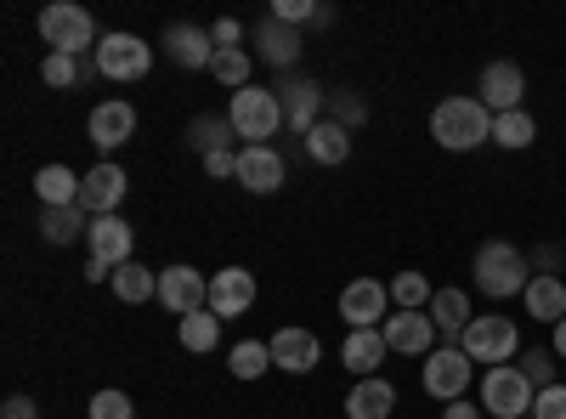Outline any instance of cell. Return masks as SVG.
Here are the masks:
<instances>
[{
	"label": "cell",
	"instance_id": "cell-1",
	"mask_svg": "<svg viewBox=\"0 0 566 419\" xmlns=\"http://www.w3.org/2000/svg\"><path fill=\"white\" fill-rule=\"evenodd\" d=\"M431 136L448 154H470V148L493 143V114L482 108V97H442L431 108Z\"/></svg>",
	"mask_w": 566,
	"mask_h": 419
},
{
	"label": "cell",
	"instance_id": "cell-2",
	"mask_svg": "<svg viewBox=\"0 0 566 419\" xmlns=\"http://www.w3.org/2000/svg\"><path fill=\"white\" fill-rule=\"evenodd\" d=\"M527 284H533V261H527L522 250H515V244L488 239V244L476 250V290H482L488 301L527 295Z\"/></svg>",
	"mask_w": 566,
	"mask_h": 419
},
{
	"label": "cell",
	"instance_id": "cell-3",
	"mask_svg": "<svg viewBox=\"0 0 566 419\" xmlns=\"http://www.w3.org/2000/svg\"><path fill=\"white\" fill-rule=\"evenodd\" d=\"M227 119H232V136H244V148H272V136L283 130V108H277V97H272V85L232 91Z\"/></svg>",
	"mask_w": 566,
	"mask_h": 419
},
{
	"label": "cell",
	"instance_id": "cell-4",
	"mask_svg": "<svg viewBox=\"0 0 566 419\" xmlns=\"http://www.w3.org/2000/svg\"><path fill=\"white\" fill-rule=\"evenodd\" d=\"M40 40L52 45V52L63 57H80V52H97V23H91L85 7H74V0H52V7H40Z\"/></svg>",
	"mask_w": 566,
	"mask_h": 419
},
{
	"label": "cell",
	"instance_id": "cell-5",
	"mask_svg": "<svg viewBox=\"0 0 566 419\" xmlns=\"http://www.w3.org/2000/svg\"><path fill=\"white\" fill-rule=\"evenodd\" d=\"M459 352H464L470 363L499 368V363H510L515 352H522V329H515V317H499V312L470 317V329L459 335Z\"/></svg>",
	"mask_w": 566,
	"mask_h": 419
},
{
	"label": "cell",
	"instance_id": "cell-6",
	"mask_svg": "<svg viewBox=\"0 0 566 419\" xmlns=\"http://www.w3.org/2000/svg\"><path fill=\"white\" fill-rule=\"evenodd\" d=\"M533 380L522 375L515 363H499V368H488L482 375V413H493V419H527L533 413Z\"/></svg>",
	"mask_w": 566,
	"mask_h": 419
},
{
	"label": "cell",
	"instance_id": "cell-7",
	"mask_svg": "<svg viewBox=\"0 0 566 419\" xmlns=\"http://www.w3.org/2000/svg\"><path fill=\"white\" fill-rule=\"evenodd\" d=\"M272 97H277V108H283V125H290L301 143H306V130L323 119V85H317L312 74H277V80H272Z\"/></svg>",
	"mask_w": 566,
	"mask_h": 419
},
{
	"label": "cell",
	"instance_id": "cell-8",
	"mask_svg": "<svg viewBox=\"0 0 566 419\" xmlns=\"http://www.w3.org/2000/svg\"><path fill=\"white\" fill-rule=\"evenodd\" d=\"M419 380H424V391H431L437 402H459L470 391V380H476V363H470L459 346H437L431 357H424Z\"/></svg>",
	"mask_w": 566,
	"mask_h": 419
},
{
	"label": "cell",
	"instance_id": "cell-9",
	"mask_svg": "<svg viewBox=\"0 0 566 419\" xmlns=\"http://www.w3.org/2000/svg\"><path fill=\"white\" fill-rule=\"evenodd\" d=\"M148 69H154V45L142 34H130V29L103 34V45H97V74L103 80H142Z\"/></svg>",
	"mask_w": 566,
	"mask_h": 419
},
{
	"label": "cell",
	"instance_id": "cell-10",
	"mask_svg": "<svg viewBox=\"0 0 566 419\" xmlns=\"http://www.w3.org/2000/svg\"><path fill=\"white\" fill-rule=\"evenodd\" d=\"M391 284H380V277H352V284L340 290V317L346 329H380V323L391 317Z\"/></svg>",
	"mask_w": 566,
	"mask_h": 419
},
{
	"label": "cell",
	"instance_id": "cell-11",
	"mask_svg": "<svg viewBox=\"0 0 566 419\" xmlns=\"http://www.w3.org/2000/svg\"><path fill=\"white\" fill-rule=\"evenodd\" d=\"M159 306L176 317H193L210 306V277L199 266H165L159 272Z\"/></svg>",
	"mask_w": 566,
	"mask_h": 419
},
{
	"label": "cell",
	"instance_id": "cell-12",
	"mask_svg": "<svg viewBox=\"0 0 566 419\" xmlns=\"http://www.w3.org/2000/svg\"><path fill=\"white\" fill-rule=\"evenodd\" d=\"M125 188H130L125 165H114V159L91 165L85 181H80V210H85V216H114V210L125 205Z\"/></svg>",
	"mask_w": 566,
	"mask_h": 419
},
{
	"label": "cell",
	"instance_id": "cell-13",
	"mask_svg": "<svg viewBox=\"0 0 566 419\" xmlns=\"http://www.w3.org/2000/svg\"><path fill=\"white\" fill-rule=\"evenodd\" d=\"M522 97H527V74H522V63L499 57V63L482 69V108H488L493 119H499V114H515V108H522Z\"/></svg>",
	"mask_w": 566,
	"mask_h": 419
},
{
	"label": "cell",
	"instance_id": "cell-14",
	"mask_svg": "<svg viewBox=\"0 0 566 419\" xmlns=\"http://www.w3.org/2000/svg\"><path fill=\"white\" fill-rule=\"evenodd\" d=\"M85 250H91V261H103L108 272H119V266H130L136 255V239H130V227L119 221V216H91V232H85Z\"/></svg>",
	"mask_w": 566,
	"mask_h": 419
},
{
	"label": "cell",
	"instance_id": "cell-15",
	"mask_svg": "<svg viewBox=\"0 0 566 419\" xmlns=\"http://www.w3.org/2000/svg\"><path fill=\"white\" fill-rule=\"evenodd\" d=\"M255 272H244V266H221L216 277H210V312L227 323V317H244L250 306H255Z\"/></svg>",
	"mask_w": 566,
	"mask_h": 419
},
{
	"label": "cell",
	"instance_id": "cell-16",
	"mask_svg": "<svg viewBox=\"0 0 566 419\" xmlns=\"http://www.w3.org/2000/svg\"><path fill=\"white\" fill-rule=\"evenodd\" d=\"M380 329H386V346L402 352V357H431V352H437V323H431V312H397V317L380 323Z\"/></svg>",
	"mask_w": 566,
	"mask_h": 419
},
{
	"label": "cell",
	"instance_id": "cell-17",
	"mask_svg": "<svg viewBox=\"0 0 566 419\" xmlns=\"http://www.w3.org/2000/svg\"><path fill=\"white\" fill-rule=\"evenodd\" d=\"M283 176H290V165H283V154L277 148H239V188H250V193H277L283 188Z\"/></svg>",
	"mask_w": 566,
	"mask_h": 419
},
{
	"label": "cell",
	"instance_id": "cell-18",
	"mask_svg": "<svg viewBox=\"0 0 566 419\" xmlns=\"http://www.w3.org/2000/svg\"><path fill=\"white\" fill-rule=\"evenodd\" d=\"M130 136H136V108H130L125 97H108V103L91 108V143H97L103 154L125 148Z\"/></svg>",
	"mask_w": 566,
	"mask_h": 419
},
{
	"label": "cell",
	"instance_id": "cell-19",
	"mask_svg": "<svg viewBox=\"0 0 566 419\" xmlns=\"http://www.w3.org/2000/svg\"><path fill=\"white\" fill-rule=\"evenodd\" d=\"M266 346H272V368H283V375H312L317 357H323L312 329H277Z\"/></svg>",
	"mask_w": 566,
	"mask_h": 419
},
{
	"label": "cell",
	"instance_id": "cell-20",
	"mask_svg": "<svg viewBox=\"0 0 566 419\" xmlns=\"http://www.w3.org/2000/svg\"><path fill=\"white\" fill-rule=\"evenodd\" d=\"M255 45H261V57H266L277 74H295V63H301V52H306V34H301L295 23L266 18V23H261V34H255Z\"/></svg>",
	"mask_w": 566,
	"mask_h": 419
},
{
	"label": "cell",
	"instance_id": "cell-21",
	"mask_svg": "<svg viewBox=\"0 0 566 419\" xmlns=\"http://www.w3.org/2000/svg\"><path fill=\"white\" fill-rule=\"evenodd\" d=\"M165 52H170L176 69H210L216 63V40L199 23H170L165 29Z\"/></svg>",
	"mask_w": 566,
	"mask_h": 419
},
{
	"label": "cell",
	"instance_id": "cell-22",
	"mask_svg": "<svg viewBox=\"0 0 566 419\" xmlns=\"http://www.w3.org/2000/svg\"><path fill=\"white\" fill-rule=\"evenodd\" d=\"M391 357L386 346V329H346V346H340V363L352 368V375H380V363Z\"/></svg>",
	"mask_w": 566,
	"mask_h": 419
},
{
	"label": "cell",
	"instance_id": "cell-23",
	"mask_svg": "<svg viewBox=\"0 0 566 419\" xmlns=\"http://www.w3.org/2000/svg\"><path fill=\"white\" fill-rule=\"evenodd\" d=\"M346 413H352V419H391V413H397V386L380 380V375L357 380L352 397H346Z\"/></svg>",
	"mask_w": 566,
	"mask_h": 419
},
{
	"label": "cell",
	"instance_id": "cell-24",
	"mask_svg": "<svg viewBox=\"0 0 566 419\" xmlns=\"http://www.w3.org/2000/svg\"><path fill=\"white\" fill-rule=\"evenodd\" d=\"M424 312H431V323H437L442 346H448V341H459V335L470 329V317H476V312H470V295H464V290H437Z\"/></svg>",
	"mask_w": 566,
	"mask_h": 419
},
{
	"label": "cell",
	"instance_id": "cell-25",
	"mask_svg": "<svg viewBox=\"0 0 566 419\" xmlns=\"http://www.w3.org/2000/svg\"><path fill=\"white\" fill-rule=\"evenodd\" d=\"M80 181H85V176H74L69 165H40V170H34V199H40L45 210L80 205Z\"/></svg>",
	"mask_w": 566,
	"mask_h": 419
},
{
	"label": "cell",
	"instance_id": "cell-26",
	"mask_svg": "<svg viewBox=\"0 0 566 419\" xmlns=\"http://www.w3.org/2000/svg\"><path fill=\"white\" fill-rule=\"evenodd\" d=\"M522 301H527V317L533 323H549V329L566 317V284H560V277H549V272H533V284H527Z\"/></svg>",
	"mask_w": 566,
	"mask_h": 419
},
{
	"label": "cell",
	"instance_id": "cell-27",
	"mask_svg": "<svg viewBox=\"0 0 566 419\" xmlns=\"http://www.w3.org/2000/svg\"><path fill=\"white\" fill-rule=\"evenodd\" d=\"M306 154H312L317 165H346V159H352V130L335 125V119H317V125L306 130Z\"/></svg>",
	"mask_w": 566,
	"mask_h": 419
},
{
	"label": "cell",
	"instance_id": "cell-28",
	"mask_svg": "<svg viewBox=\"0 0 566 419\" xmlns=\"http://www.w3.org/2000/svg\"><path fill=\"white\" fill-rule=\"evenodd\" d=\"M80 232H91V216L80 205H63V210H40V239L45 244H74Z\"/></svg>",
	"mask_w": 566,
	"mask_h": 419
},
{
	"label": "cell",
	"instance_id": "cell-29",
	"mask_svg": "<svg viewBox=\"0 0 566 419\" xmlns=\"http://www.w3.org/2000/svg\"><path fill=\"white\" fill-rule=\"evenodd\" d=\"M114 295H119L125 306H142V301H159V272H148V266H142V261L119 266V272H114Z\"/></svg>",
	"mask_w": 566,
	"mask_h": 419
},
{
	"label": "cell",
	"instance_id": "cell-30",
	"mask_svg": "<svg viewBox=\"0 0 566 419\" xmlns=\"http://www.w3.org/2000/svg\"><path fill=\"white\" fill-rule=\"evenodd\" d=\"M493 143L510 148V154H515V148H533V143H538V119H533L527 108L499 114V119H493Z\"/></svg>",
	"mask_w": 566,
	"mask_h": 419
},
{
	"label": "cell",
	"instance_id": "cell-31",
	"mask_svg": "<svg viewBox=\"0 0 566 419\" xmlns=\"http://www.w3.org/2000/svg\"><path fill=\"white\" fill-rule=\"evenodd\" d=\"M187 143L199 148V159L216 154V148H232V119L227 114H199L193 125H187Z\"/></svg>",
	"mask_w": 566,
	"mask_h": 419
},
{
	"label": "cell",
	"instance_id": "cell-32",
	"mask_svg": "<svg viewBox=\"0 0 566 419\" xmlns=\"http://www.w3.org/2000/svg\"><path fill=\"white\" fill-rule=\"evenodd\" d=\"M181 346L187 352H216V341H221V317L205 306V312H193V317H181Z\"/></svg>",
	"mask_w": 566,
	"mask_h": 419
},
{
	"label": "cell",
	"instance_id": "cell-33",
	"mask_svg": "<svg viewBox=\"0 0 566 419\" xmlns=\"http://www.w3.org/2000/svg\"><path fill=\"white\" fill-rule=\"evenodd\" d=\"M431 277H424V272H397L391 277V301H397V312H424V306H431Z\"/></svg>",
	"mask_w": 566,
	"mask_h": 419
},
{
	"label": "cell",
	"instance_id": "cell-34",
	"mask_svg": "<svg viewBox=\"0 0 566 419\" xmlns=\"http://www.w3.org/2000/svg\"><path fill=\"white\" fill-rule=\"evenodd\" d=\"M227 368H232L239 380H261L266 368H272V346H261V341H239V346L227 352Z\"/></svg>",
	"mask_w": 566,
	"mask_h": 419
},
{
	"label": "cell",
	"instance_id": "cell-35",
	"mask_svg": "<svg viewBox=\"0 0 566 419\" xmlns=\"http://www.w3.org/2000/svg\"><path fill=\"white\" fill-rule=\"evenodd\" d=\"M210 74H216L221 85H232V91H244V85H255V63H250V52H244V45H232V52H216Z\"/></svg>",
	"mask_w": 566,
	"mask_h": 419
},
{
	"label": "cell",
	"instance_id": "cell-36",
	"mask_svg": "<svg viewBox=\"0 0 566 419\" xmlns=\"http://www.w3.org/2000/svg\"><path fill=\"white\" fill-rule=\"evenodd\" d=\"M40 80L52 85V91H74V85L85 80V63H80V57H63V52H52V57L40 63Z\"/></svg>",
	"mask_w": 566,
	"mask_h": 419
},
{
	"label": "cell",
	"instance_id": "cell-37",
	"mask_svg": "<svg viewBox=\"0 0 566 419\" xmlns=\"http://www.w3.org/2000/svg\"><path fill=\"white\" fill-rule=\"evenodd\" d=\"M515 368H522V375L533 380V391H549V386H560V380H555V352H538V346H533V352H527L522 363H515Z\"/></svg>",
	"mask_w": 566,
	"mask_h": 419
},
{
	"label": "cell",
	"instance_id": "cell-38",
	"mask_svg": "<svg viewBox=\"0 0 566 419\" xmlns=\"http://www.w3.org/2000/svg\"><path fill=\"white\" fill-rule=\"evenodd\" d=\"M85 413H91V419H136V402H130L125 391H97Z\"/></svg>",
	"mask_w": 566,
	"mask_h": 419
},
{
	"label": "cell",
	"instance_id": "cell-39",
	"mask_svg": "<svg viewBox=\"0 0 566 419\" xmlns=\"http://www.w3.org/2000/svg\"><path fill=\"white\" fill-rule=\"evenodd\" d=\"M328 119H335V125H346V130H352V125H363V119H368V103L357 97V91H340V97L328 103Z\"/></svg>",
	"mask_w": 566,
	"mask_h": 419
},
{
	"label": "cell",
	"instance_id": "cell-40",
	"mask_svg": "<svg viewBox=\"0 0 566 419\" xmlns=\"http://www.w3.org/2000/svg\"><path fill=\"white\" fill-rule=\"evenodd\" d=\"M272 18L301 29V23H312V18H317V0H277V7H272Z\"/></svg>",
	"mask_w": 566,
	"mask_h": 419
},
{
	"label": "cell",
	"instance_id": "cell-41",
	"mask_svg": "<svg viewBox=\"0 0 566 419\" xmlns=\"http://www.w3.org/2000/svg\"><path fill=\"white\" fill-rule=\"evenodd\" d=\"M533 419H566V386H549L533 397Z\"/></svg>",
	"mask_w": 566,
	"mask_h": 419
},
{
	"label": "cell",
	"instance_id": "cell-42",
	"mask_svg": "<svg viewBox=\"0 0 566 419\" xmlns=\"http://www.w3.org/2000/svg\"><path fill=\"white\" fill-rule=\"evenodd\" d=\"M210 40H216V52H232V45L244 40V23H239V18H221V23L210 29Z\"/></svg>",
	"mask_w": 566,
	"mask_h": 419
},
{
	"label": "cell",
	"instance_id": "cell-43",
	"mask_svg": "<svg viewBox=\"0 0 566 419\" xmlns=\"http://www.w3.org/2000/svg\"><path fill=\"white\" fill-rule=\"evenodd\" d=\"M0 419H40V402L23 397V391H12L7 402H0Z\"/></svg>",
	"mask_w": 566,
	"mask_h": 419
},
{
	"label": "cell",
	"instance_id": "cell-44",
	"mask_svg": "<svg viewBox=\"0 0 566 419\" xmlns=\"http://www.w3.org/2000/svg\"><path fill=\"white\" fill-rule=\"evenodd\" d=\"M205 170L221 181V176H239V154L232 148H216V154H205Z\"/></svg>",
	"mask_w": 566,
	"mask_h": 419
},
{
	"label": "cell",
	"instance_id": "cell-45",
	"mask_svg": "<svg viewBox=\"0 0 566 419\" xmlns=\"http://www.w3.org/2000/svg\"><path fill=\"white\" fill-rule=\"evenodd\" d=\"M442 419H488V413H482V402H464V397H459V402L442 408Z\"/></svg>",
	"mask_w": 566,
	"mask_h": 419
},
{
	"label": "cell",
	"instance_id": "cell-46",
	"mask_svg": "<svg viewBox=\"0 0 566 419\" xmlns=\"http://www.w3.org/2000/svg\"><path fill=\"white\" fill-rule=\"evenodd\" d=\"M560 261H566V250H560V244H544V250H538V272H549V277H555V266H560Z\"/></svg>",
	"mask_w": 566,
	"mask_h": 419
},
{
	"label": "cell",
	"instance_id": "cell-47",
	"mask_svg": "<svg viewBox=\"0 0 566 419\" xmlns=\"http://www.w3.org/2000/svg\"><path fill=\"white\" fill-rule=\"evenodd\" d=\"M85 277H91V284H114V272L103 261H91V255H85Z\"/></svg>",
	"mask_w": 566,
	"mask_h": 419
},
{
	"label": "cell",
	"instance_id": "cell-48",
	"mask_svg": "<svg viewBox=\"0 0 566 419\" xmlns=\"http://www.w3.org/2000/svg\"><path fill=\"white\" fill-rule=\"evenodd\" d=\"M549 352H555V357H560V363H566V317H560V323H555V346H549Z\"/></svg>",
	"mask_w": 566,
	"mask_h": 419
},
{
	"label": "cell",
	"instance_id": "cell-49",
	"mask_svg": "<svg viewBox=\"0 0 566 419\" xmlns=\"http://www.w3.org/2000/svg\"><path fill=\"white\" fill-rule=\"evenodd\" d=\"M527 419H533V413H527Z\"/></svg>",
	"mask_w": 566,
	"mask_h": 419
}]
</instances>
